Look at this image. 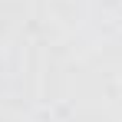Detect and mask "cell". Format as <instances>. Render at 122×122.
Returning a JSON list of instances; mask_svg holds the SVG:
<instances>
[{
  "label": "cell",
  "instance_id": "cell-1",
  "mask_svg": "<svg viewBox=\"0 0 122 122\" xmlns=\"http://www.w3.org/2000/svg\"><path fill=\"white\" fill-rule=\"evenodd\" d=\"M99 7L106 10V13H112V17L122 20V0H99Z\"/></svg>",
  "mask_w": 122,
  "mask_h": 122
}]
</instances>
